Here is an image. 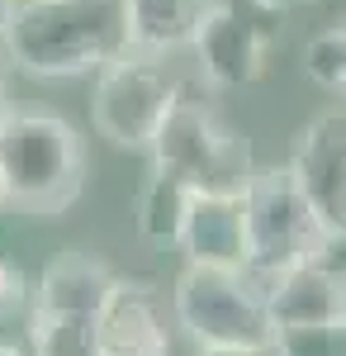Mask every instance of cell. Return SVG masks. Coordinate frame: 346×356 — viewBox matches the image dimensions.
<instances>
[{
	"instance_id": "cell-1",
	"label": "cell",
	"mask_w": 346,
	"mask_h": 356,
	"mask_svg": "<svg viewBox=\"0 0 346 356\" xmlns=\"http://www.w3.org/2000/svg\"><path fill=\"white\" fill-rule=\"evenodd\" d=\"M0 53L38 81H76L129 53L124 0H15Z\"/></svg>"
},
{
	"instance_id": "cell-2",
	"label": "cell",
	"mask_w": 346,
	"mask_h": 356,
	"mask_svg": "<svg viewBox=\"0 0 346 356\" xmlns=\"http://www.w3.org/2000/svg\"><path fill=\"white\" fill-rule=\"evenodd\" d=\"M85 143L81 134L48 110H15L0 134V186L5 209L28 219H62L85 191Z\"/></svg>"
},
{
	"instance_id": "cell-3",
	"label": "cell",
	"mask_w": 346,
	"mask_h": 356,
	"mask_svg": "<svg viewBox=\"0 0 346 356\" xmlns=\"http://www.w3.org/2000/svg\"><path fill=\"white\" fill-rule=\"evenodd\" d=\"M242 214H247V271L256 280L318 257H337V233L318 219L290 166H256L252 181L242 186Z\"/></svg>"
},
{
	"instance_id": "cell-4",
	"label": "cell",
	"mask_w": 346,
	"mask_h": 356,
	"mask_svg": "<svg viewBox=\"0 0 346 356\" xmlns=\"http://www.w3.org/2000/svg\"><path fill=\"white\" fill-rule=\"evenodd\" d=\"M176 323L190 332L199 352H270V314L261 280L242 266H199L190 261L176 290Z\"/></svg>"
},
{
	"instance_id": "cell-5",
	"label": "cell",
	"mask_w": 346,
	"mask_h": 356,
	"mask_svg": "<svg viewBox=\"0 0 346 356\" xmlns=\"http://www.w3.org/2000/svg\"><path fill=\"white\" fill-rule=\"evenodd\" d=\"M147 152H152V166L181 176L190 191L209 195H242V186L256 171L247 134L233 129L213 105L190 100V95L176 100V110L166 114Z\"/></svg>"
},
{
	"instance_id": "cell-6",
	"label": "cell",
	"mask_w": 346,
	"mask_h": 356,
	"mask_svg": "<svg viewBox=\"0 0 346 356\" xmlns=\"http://www.w3.org/2000/svg\"><path fill=\"white\" fill-rule=\"evenodd\" d=\"M181 95L186 90L166 72V57L129 48L109 67H100V81H95V95H90V119H95L100 138H109L114 147L147 152Z\"/></svg>"
},
{
	"instance_id": "cell-7",
	"label": "cell",
	"mask_w": 346,
	"mask_h": 356,
	"mask_svg": "<svg viewBox=\"0 0 346 356\" xmlns=\"http://www.w3.org/2000/svg\"><path fill=\"white\" fill-rule=\"evenodd\" d=\"M190 48L199 57V72H204L209 86L242 90V86H256L266 76L270 53H275V29L266 19H256L252 10H242V5L209 0Z\"/></svg>"
},
{
	"instance_id": "cell-8",
	"label": "cell",
	"mask_w": 346,
	"mask_h": 356,
	"mask_svg": "<svg viewBox=\"0 0 346 356\" xmlns=\"http://www.w3.org/2000/svg\"><path fill=\"white\" fill-rule=\"evenodd\" d=\"M299 191L318 209V219L342 233L346 228V110H322L294 138L290 162Z\"/></svg>"
},
{
	"instance_id": "cell-9",
	"label": "cell",
	"mask_w": 346,
	"mask_h": 356,
	"mask_svg": "<svg viewBox=\"0 0 346 356\" xmlns=\"http://www.w3.org/2000/svg\"><path fill=\"white\" fill-rule=\"evenodd\" d=\"M261 300H266L270 328H294V323H332L346 318V261L318 257L290 271L261 275Z\"/></svg>"
},
{
	"instance_id": "cell-10",
	"label": "cell",
	"mask_w": 346,
	"mask_h": 356,
	"mask_svg": "<svg viewBox=\"0 0 346 356\" xmlns=\"http://www.w3.org/2000/svg\"><path fill=\"white\" fill-rule=\"evenodd\" d=\"M100 356H171V328L147 280L119 275L109 304L100 309Z\"/></svg>"
},
{
	"instance_id": "cell-11",
	"label": "cell",
	"mask_w": 346,
	"mask_h": 356,
	"mask_svg": "<svg viewBox=\"0 0 346 356\" xmlns=\"http://www.w3.org/2000/svg\"><path fill=\"white\" fill-rule=\"evenodd\" d=\"M186 261L199 266H242L247 271V214H242V195H209L195 191L181 233Z\"/></svg>"
},
{
	"instance_id": "cell-12",
	"label": "cell",
	"mask_w": 346,
	"mask_h": 356,
	"mask_svg": "<svg viewBox=\"0 0 346 356\" xmlns=\"http://www.w3.org/2000/svg\"><path fill=\"white\" fill-rule=\"evenodd\" d=\"M119 285V271H109L100 257L90 252H62L53 257L38 285H33V304L28 309H48V314H100Z\"/></svg>"
},
{
	"instance_id": "cell-13",
	"label": "cell",
	"mask_w": 346,
	"mask_h": 356,
	"mask_svg": "<svg viewBox=\"0 0 346 356\" xmlns=\"http://www.w3.org/2000/svg\"><path fill=\"white\" fill-rule=\"evenodd\" d=\"M124 10H129V48L166 57L190 48L209 0H124Z\"/></svg>"
},
{
	"instance_id": "cell-14",
	"label": "cell",
	"mask_w": 346,
	"mask_h": 356,
	"mask_svg": "<svg viewBox=\"0 0 346 356\" xmlns=\"http://www.w3.org/2000/svg\"><path fill=\"white\" fill-rule=\"evenodd\" d=\"M190 191L181 176L152 166V176L142 181L138 191V233L157 247H181V233H186V214H190Z\"/></svg>"
},
{
	"instance_id": "cell-15",
	"label": "cell",
	"mask_w": 346,
	"mask_h": 356,
	"mask_svg": "<svg viewBox=\"0 0 346 356\" xmlns=\"http://www.w3.org/2000/svg\"><path fill=\"white\" fill-rule=\"evenodd\" d=\"M33 356H100V314H48L28 309V342Z\"/></svg>"
},
{
	"instance_id": "cell-16",
	"label": "cell",
	"mask_w": 346,
	"mask_h": 356,
	"mask_svg": "<svg viewBox=\"0 0 346 356\" xmlns=\"http://www.w3.org/2000/svg\"><path fill=\"white\" fill-rule=\"evenodd\" d=\"M270 356H346V318L275 328V337H270Z\"/></svg>"
},
{
	"instance_id": "cell-17",
	"label": "cell",
	"mask_w": 346,
	"mask_h": 356,
	"mask_svg": "<svg viewBox=\"0 0 346 356\" xmlns=\"http://www.w3.org/2000/svg\"><path fill=\"white\" fill-rule=\"evenodd\" d=\"M304 72L322 90H337L342 95V81H346V33H342V24L322 29V33H313L304 43Z\"/></svg>"
},
{
	"instance_id": "cell-18",
	"label": "cell",
	"mask_w": 346,
	"mask_h": 356,
	"mask_svg": "<svg viewBox=\"0 0 346 356\" xmlns=\"http://www.w3.org/2000/svg\"><path fill=\"white\" fill-rule=\"evenodd\" d=\"M33 304V290H28V275L19 261L0 257V318H15Z\"/></svg>"
},
{
	"instance_id": "cell-19",
	"label": "cell",
	"mask_w": 346,
	"mask_h": 356,
	"mask_svg": "<svg viewBox=\"0 0 346 356\" xmlns=\"http://www.w3.org/2000/svg\"><path fill=\"white\" fill-rule=\"evenodd\" d=\"M0 356H33L24 342H0Z\"/></svg>"
},
{
	"instance_id": "cell-20",
	"label": "cell",
	"mask_w": 346,
	"mask_h": 356,
	"mask_svg": "<svg viewBox=\"0 0 346 356\" xmlns=\"http://www.w3.org/2000/svg\"><path fill=\"white\" fill-rule=\"evenodd\" d=\"M10 10H15V0H0V33H5V24H10Z\"/></svg>"
},
{
	"instance_id": "cell-21",
	"label": "cell",
	"mask_w": 346,
	"mask_h": 356,
	"mask_svg": "<svg viewBox=\"0 0 346 356\" xmlns=\"http://www.w3.org/2000/svg\"><path fill=\"white\" fill-rule=\"evenodd\" d=\"M252 5H261V10H285V5H294V0H252Z\"/></svg>"
},
{
	"instance_id": "cell-22",
	"label": "cell",
	"mask_w": 346,
	"mask_h": 356,
	"mask_svg": "<svg viewBox=\"0 0 346 356\" xmlns=\"http://www.w3.org/2000/svg\"><path fill=\"white\" fill-rule=\"evenodd\" d=\"M10 114H15V110H10V100H0V134H5V124H10Z\"/></svg>"
},
{
	"instance_id": "cell-23",
	"label": "cell",
	"mask_w": 346,
	"mask_h": 356,
	"mask_svg": "<svg viewBox=\"0 0 346 356\" xmlns=\"http://www.w3.org/2000/svg\"><path fill=\"white\" fill-rule=\"evenodd\" d=\"M199 356H270V352H199Z\"/></svg>"
},
{
	"instance_id": "cell-24",
	"label": "cell",
	"mask_w": 346,
	"mask_h": 356,
	"mask_svg": "<svg viewBox=\"0 0 346 356\" xmlns=\"http://www.w3.org/2000/svg\"><path fill=\"white\" fill-rule=\"evenodd\" d=\"M5 67H10V62H5V53H0V100H5Z\"/></svg>"
},
{
	"instance_id": "cell-25",
	"label": "cell",
	"mask_w": 346,
	"mask_h": 356,
	"mask_svg": "<svg viewBox=\"0 0 346 356\" xmlns=\"http://www.w3.org/2000/svg\"><path fill=\"white\" fill-rule=\"evenodd\" d=\"M337 252H342V261H346V228L337 233Z\"/></svg>"
},
{
	"instance_id": "cell-26",
	"label": "cell",
	"mask_w": 346,
	"mask_h": 356,
	"mask_svg": "<svg viewBox=\"0 0 346 356\" xmlns=\"http://www.w3.org/2000/svg\"><path fill=\"white\" fill-rule=\"evenodd\" d=\"M342 33H346V19H342ZM342 95H346V81H342Z\"/></svg>"
},
{
	"instance_id": "cell-27",
	"label": "cell",
	"mask_w": 346,
	"mask_h": 356,
	"mask_svg": "<svg viewBox=\"0 0 346 356\" xmlns=\"http://www.w3.org/2000/svg\"><path fill=\"white\" fill-rule=\"evenodd\" d=\"M0 209H5V186H0Z\"/></svg>"
}]
</instances>
